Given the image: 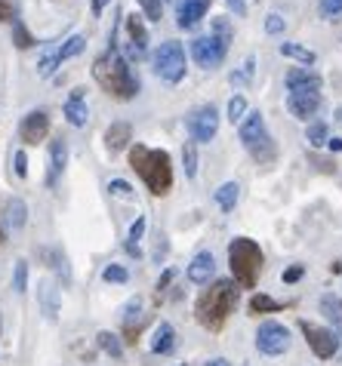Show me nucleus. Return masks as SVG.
<instances>
[{
  "instance_id": "nucleus-1",
  "label": "nucleus",
  "mask_w": 342,
  "mask_h": 366,
  "mask_svg": "<svg viewBox=\"0 0 342 366\" xmlns=\"http://www.w3.org/2000/svg\"><path fill=\"white\" fill-rule=\"evenodd\" d=\"M92 77H96V83L102 86L111 99H117V102H130V99L139 96V77H136V71H133L130 59L120 53L114 38L108 43V49L92 62Z\"/></svg>"
},
{
  "instance_id": "nucleus-2",
  "label": "nucleus",
  "mask_w": 342,
  "mask_h": 366,
  "mask_svg": "<svg viewBox=\"0 0 342 366\" xmlns=\"http://www.w3.org/2000/svg\"><path fill=\"white\" fill-rule=\"evenodd\" d=\"M238 283L234 280H213L210 286L197 296L195 305V317L204 329L210 333H222V326L231 317V311L238 308Z\"/></svg>"
},
{
  "instance_id": "nucleus-3",
  "label": "nucleus",
  "mask_w": 342,
  "mask_h": 366,
  "mask_svg": "<svg viewBox=\"0 0 342 366\" xmlns=\"http://www.w3.org/2000/svg\"><path fill=\"white\" fill-rule=\"evenodd\" d=\"M130 167L139 172V178L148 185L154 197H167L173 191V163L170 154L161 148L148 145H133L130 148Z\"/></svg>"
},
{
  "instance_id": "nucleus-4",
  "label": "nucleus",
  "mask_w": 342,
  "mask_h": 366,
  "mask_svg": "<svg viewBox=\"0 0 342 366\" xmlns=\"http://www.w3.org/2000/svg\"><path fill=\"white\" fill-rule=\"evenodd\" d=\"M262 249L259 243L250 240V237H234L228 243V265H231V274H234V283L244 286V290H253L259 283V274H262Z\"/></svg>"
},
{
  "instance_id": "nucleus-5",
  "label": "nucleus",
  "mask_w": 342,
  "mask_h": 366,
  "mask_svg": "<svg viewBox=\"0 0 342 366\" xmlns=\"http://www.w3.org/2000/svg\"><path fill=\"white\" fill-rule=\"evenodd\" d=\"M241 142H244V148L250 151L256 163H272L277 157V145L268 135L266 120H262L259 111H247V117L241 120Z\"/></svg>"
},
{
  "instance_id": "nucleus-6",
  "label": "nucleus",
  "mask_w": 342,
  "mask_h": 366,
  "mask_svg": "<svg viewBox=\"0 0 342 366\" xmlns=\"http://www.w3.org/2000/svg\"><path fill=\"white\" fill-rule=\"evenodd\" d=\"M152 68H154V74L161 77L163 83H179L182 77H185V47L179 40H163L158 49H154V56H152Z\"/></svg>"
},
{
  "instance_id": "nucleus-7",
  "label": "nucleus",
  "mask_w": 342,
  "mask_h": 366,
  "mask_svg": "<svg viewBox=\"0 0 342 366\" xmlns=\"http://www.w3.org/2000/svg\"><path fill=\"white\" fill-rule=\"evenodd\" d=\"M124 56L136 62L148 56V25L139 13H127L124 19Z\"/></svg>"
},
{
  "instance_id": "nucleus-8",
  "label": "nucleus",
  "mask_w": 342,
  "mask_h": 366,
  "mask_svg": "<svg viewBox=\"0 0 342 366\" xmlns=\"http://www.w3.org/2000/svg\"><path fill=\"white\" fill-rule=\"evenodd\" d=\"M228 47L231 43L216 38V34H204V38L191 40V59L201 65V68H219L228 56Z\"/></svg>"
},
{
  "instance_id": "nucleus-9",
  "label": "nucleus",
  "mask_w": 342,
  "mask_h": 366,
  "mask_svg": "<svg viewBox=\"0 0 342 366\" xmlns=\"http://www.w3.org/2000/svg\"><path fill=\"white\" fill-rule=\"evenodd\" d=\"M185 126H188L191 142H197V145L213 142V139H216V129H219V111L213 105L195 108V111L188 114V120H185Z\"/></svg>"
},
{
  "instance_id": "nucleus-10",
  "label": "nucleus",
  "mask_w": 342,
  "mask_h": 366,
  "mask_svg": "<svg viewBox=\"0 0 342 366\" xmlns=\"http://www.w3.org/2000/svg\"><path fill=\"white\" fill-rule=\"evenodd\" d=\"M299 329H302L309 348L315 351V357H320V360H330V357L339 351V333H333V329H324V326L309 323V320H299Z\"/></svg>"
},
{
  "instance_id": "nucleus-11",
  "label": "nucleus",
  "mask_w": 342,
  "mask_h": 366,
  "mask_svg": "<svg viewBox=\"0 0 342 366\" xmlns=\"http://www.w3.org/2000/svg\"><path fill=\"white\" fill-rule=\"evenodd\" d=\"M256 348L268 357H277L290 348V329L277 320H266L259 329H256Z\"/></svg>"
},
{
  "instance_id": "nucleus-12",
  "label": "nucleus",
  "mask_w": 342,
  "mask_h": 366,
  "mask_svg": "<svg viewBox=\"0 0 342 366\" xmlns=\"http://www.w3.org/2000/svg\"><path fill=\"white\" fill-rule=\"evenodd\" d=\"M47 133H49V111L47 108L28 111L22 117V124H19V135H22L25 145H40V142L47 139Z\"/></svg>"
},
{
  "instance_id": "nucleus-13",
  "label": "nucleus",
  "mask_w": 342,
  "mask_h": 366,
  "mask_svg": "<svg viewBox=\"0 0 342 366\" xmlns=\"http://www.w3.org/2000/svg\"><path fill=\"white\" fill-rule=\"evenodd\" d=\"M213 0H176V25L191 31L204 22V16L210 13Z\"/></svg>"
},
{
  "instance_id": "nucleus-14",
  "label": "nucleus",
  "mask_w": 342,
  "mask_h": 366,
  "mask_svg": "<svg viewBox=\"0 0 342 366\" xmlns=\"http://www.w3.org/2000/svg\"><path fill=\"white\" fill-rule=\"evenodd\" d=\"M68 169V142L65 139H53L49 142V160H47V188H56L59 178Z\"/></svg>"
},
{
  "instance_id": "nucleus-15",
  "label": "nucleus",
  "mask_w": 342,
  "mask_h": 366,
  "mask_svg": "<svg viewBox=\"0 0 342 366\" xmlns=\"http://www.w3.org/2000/svg\"><path fill=\"white\" fill-rule=\"evenodd\" d=\"M38 301H40V311H44V317L49 323L59 320V311H62V290L56 286V280H40L38 286Z\"/></svg>"
},
{
  "instance_id": "nucleus-16",
  "label": "nucleus",
  "mask_w": 342,
  "mask_h": 366,
  "mask_svg": "<svg viewBox=\"0 0 342 366\" xmlns=\"http://www.w3.org/2000/svg\"><path fill=\"white\" fill-rule=\"evenodd\" d=\"M287 108L296 120H311L320 108V92H287Z\"/></svg>"
},
{
  "instance_id": "nucleus-17",
  "label": "nucleus",
  "mask_w": 342,
  "mask_h": 366,
  "mask_svg": "<svg viewBox=\"0 0 342 366\" xmlns=\"http://www.w3.org/2000/svg\"><path fill=\"white\" fill-rule=\"evenodd\" d=\"M284 81H287L290 92H320V83H324L318 71L311 68H290Z\"/></svg>"
},
{
  "instance_id": "nucleus-18",
  "label": "nucleus",
  "mask_w": 342,
  "mask_h": 366,
  "mask_svg": "<svg viewBox=\"0 0 342 366\" xmlns=\"http://www.w3.org/2000/svg\"><path fill=\"white\" fill-rule=\"evenodd\" d=\"M62 114H65V120H68V124L74 126V129L87 126L90 108H87V102H83V86H77V90L65 99V108H62Z\"/></svg>"
},
{
  "instance_id": "nucleus-19",
  "label": "nucleus",
  "mask_w": 342,
  "mask_h": 366,
  "mask_svg": "<svg viewBox=\"0 0 342 366\" xmlns=\"http://www.w3.org/2000/svg\"><path fill=\"white\" fill-rule=\"evenodd\" d=\"M188 280L191 283H210L213 274H216V258H213V253H197L195 258H191V265H188Z\"/></svg>"
},
{
  "instance_id": "nucleus-20",
  "label": "nucleus",
  "mask_w": 342,
  "mask_h": 366,
  "mask_svg": "<svg viewBox=\"0 0 342 366\" xmlns=\"http://www.w3.org/2000/svg\"><path fill=\"white\" fill-rule=\"evenodd\" d=\"M133 139V124L130 120H114L108 126V133H105V148L111 151V154H117V151H124L130 145Z\"/></svg>"
},
{
  "instance_id": "nucleus-21",
  "label": "nucleus",
  "mask_w": 342,
  "mask_h": 366,
  "mask_svg": "<svg viewBox=\"0 0 342 366\" xmlns=\"http://www.w3.org/2000/svg\"><path fill=\"white\" fill-rule=\"evenodd\" d=\"M152 354H170V351L176 348V329H173V323H158V329H154V335H152Z\"/></svg>"
},
{
  "instance_id": "nucleus-22",
  "label": "nucleus",
  "mask_w": 342,
  "mask_h": 366,
  "mask_svg": "<svg viewBox=\"0 0 342 366\" xmlns=\"http://www.w3.org/2000/svg\"><path fill=\"white\" fill-rule=\"evenodd\" d=\"M40 256H44V258H47V262H44V265H47V268H53V271H56V274H59V277H62V283H65V286H68V283H71V271H68V262H65V253H62V249H59V247H53V249H47V247H44V249H40Z\"/></svg>"
},
{
  "instance_id": "nucleus-23",
  "label": "nucleus",
  "mask_w": 342,
  "mask_h": 366,
  "mask_svg": "<svg viewBox=\"0 0 342 366\" xmlns=\"http://www.w3.org/2000/svg\"><path fill=\"white\" fill-rule=\"evenodd\" d=\"M25 222H28V206H25V200L10 197V200H6V225H10L13 231H22Z\"/></svg>"
},
{
  "instance_id": "nucleus-24",
  "label": "nucleus",
  "mask_w": 342,
  "mask_h": 366,
  "mask_svg": "<svg viewBox=\"0 0 342 366\" xmlns=\"http://www.w3.org/2000/svg\"><path fill=\"white\" fill-rule=\"evenodd\" d=\"M238 197H241V185L238 182H222L216 188V203L222 213H231L238 206Z\"/></svg>"
},
{
  "instance_id": "nucleus-25",
  "label": "nucleus",
  "mask_w": 342,
  "mask_h": 366,
  "mask_svg": "<svg viewBox=\"0 0 342 366\" xmlns=\"http://www.w3.org/2000/svg\"><path fill=\"white\" fill-rule=\"evenodd\" d=\"M56 47H59V59L68 62V59H74V56H81L83 49H87V38H83V34H71V38H65L62 43H56Z\"/></svg>"
},
{
  "instance_id": "nucleus-26",
  "label": "nucleus",
  "mask_w": 342,
  "mask_h": 366,
  "mask_svg": "<svg viewBox=\"0 0 342 366\" xmlns=\"http://www.w3.org/2000/svg\"><path fill=\"white\" fill-rule=\"evenodd\" d=\"M281 56H287V59H293L299 65H315L318 62V56L311 53L309 47H299V43H281Z\"/></svg>"
},
{
  "instance_id": "nucleus-27",
  "label": "nucleus",
  "mask_w": 342,
  "mask_h": 366,
  "mask_svg": "<svg viewBox=\"0 0 342 366\" xmlns=\"http://www.w3.org/2000/svg\"><path fill=\"white\" fill-rule=\"evenodd\" d=\"M96 344H99V348H102L108 357H114V360H120V357H124V342H120V335L108 333V329L96 335Z\"/></svg>"
},
{
  "instance_id": "nucleus-28",
  "label": "nucleus",
  "mask_w": 342,
  "mask_h": 366,
  "mask_svg": "<svg viewBox=\"0 0 342 366\" xmlns=\"http://www.w3.org/2000/svg\"><path fill=\"white\" fill-rule=\"evenodd\" d=\"M275 311H281V301H275L266 292H256L250 299V314H275Z\"/></svg>"
},
{
  "instance_id": "nucleus-29",
  "label": "nucleus",
  "mask_w": 342,
  "mask_h": 366,
  "mask_svg": "<svg viewBox=\"0 0 342 366\" xmlns=\"http://www.w3.org/2000/svg\"><path fill=\"white\" fill-rule=\"evenodd\" d=\"M59 65H62V59H59V47H53V49H47L44 59L38 62V74H40V77H53Z\"/></svg>"
},
{
  "instance_id": "nucleus-30",
  "label": "nucleus",
  "mask_w": 342,
  "mask_h": 366,
  "mask_svg": "<svg viewBox=\"0 0 342 366\" xmlns=\"http://www.w3.org/2000/svg\"><path fill=\"white\" fill-rule=\"evenodd\" d=\"M305 139H309V145H311V148L327 145L330 133H327V124H324V120H311V124H309V133H305Z\"/></svg>"
},
{
  "instance_id": "nucleus-31",
  "label": "nucleus",
  "mask_w": 342,
  "mask_h": 366,
  "mask_svg": "<svg viewBox=\"0 0 342 366\" xmlns=\"http://www.w3.org/2000/svg\"><path fill=\"white\" fill-rule=\"evenodd\" d=\"M182 163H185V176L197 178V145L195 142H185L182 145Z\"/></svg>"
},
{
  "instance_id": "nucleus-32",
  "label": "nucleus",
  "mask_w": 342,
  "mask_h": 366,
  "mask_svg": "<svg viewBox=\"0 0 342 366\" xmlns=\"http://www.w3.org/2000/svg\"><path fill=\"white\" fill-rule=\"evenodd\" d=\"M253 71H256V59H253V56H247L244 65H241V68L231 74V86H247V83L253 81Z\"/></svg>"
},
{
  "instance_id": "nucleus-33",
  "label": "nucleus",
  "mask_w": 342,
  "mask_h": 366,
  "mask_svg": "<svg viewBox=\"0 0 342 366\" xmlns=\"http://www.w3.org/2000/svg\"><path fill=\"white\" fill-rule=\"evenodd\" d=\"M13 38H16V47L19 49H31L34 43H38V40L31 38V31H28V28L19 19H13Z\"/></svg>"
},
{
  "instance_id": "nucleus-34",
  "label": "nucleus",
  "mask_w": 342,
  "mask_h": 366,
  "mask_svg": "<svg viewBox=\"0 0 342 366\" xmlns=\"http://www.w3.org/2000/svg\"><path fill=\"white\" fill-rule=\"evenodd\" d=\"M244 117H247V99L231 96V102H228V120H231V124H241Z\"/></svg>"
},
{
  "instance_id": "nucleus-35",
  "label": "nucleus",
  "mask_w": 342,
  "mask_h": 366,
  "mask_svg": "<svg viewBox=\"0 0 342 366\" xmlns=\"http://www.w3.org/2000/svg\"><path fill=\"white\" fill-rule=\"evenodd\" d=\"M139 10L148 22H161L163 16V0H139Z\"/></svg>"
},
{
  "instance_id": "nucleus-36",
  "label": "nucleus",
  "mask_w": 342,
  "mask_h": 366,
  "mask_svg": "<svg viewBox=\"0 0 342 366\" xmlns=\"http://www.w3.org/2000/svg\"><path fill=\"white\" fill-rule=\"evenodd\" d=\"M320 308H324V314L330 317L333 323L342 320V301L336 296H320Z\"/></svg>"
},
{
  "instance_id": "nucleus-37",
  "label": "nucleus",
  "mask_w": 342,
  "mask_h": 366,
  "mask_svg": "<svg viewBox=\"0 0 342 366\" xmlns=\"http://www.w3.org/2000/svg\"><path fill=\"white\" fill-rule=\"evenodd\" d=\"M102 280L105 283H127V280H130V271H127L124 265H108V268L102 271Z\"/></svg>"
},
{
  "instance_id": "nucleus-38",
  "label": "nucleus",
  "mask_w": 342,
  "mask_h": 366,
  "mask_svg": "<svg viewBox=\"0 0 342 366\" xmlns=\"http://www.w3.org/2000/svg\"><path fill=\"white\" fill-rule=\"evenodd\" d=\"M25 283H28V262H25V258H16V271H13V290L25 292Z\"/></svg>"
},
{
  "instance_id": "nucleus-39",
  "label": "nucleus",
  "mask_w": 342,
  "mask_h": 366,
  "mask_svg": "<svg viewBox=\"0 0 342 366\" xmlns=\"http://www.w3.org/2000/svg\"><path fill=\"white\" fill-rule=\"evenodd\" d=\"M320 16L324 19H342V0H320Z\"/></svg>"
},
{
  "instance_id": "nucleus-40",
  "label": "nucleus",
  "mask_w": 342,
  "mask_h": 366,
  "mask_svg": "<svg viewBox=\"0 0 342 366\" xmlns=\"http://www.w3.org/2000/svg\"><path fill=\"white\" fill-rule=\"evenodd\" d=\"M213 34H216V38H222V40H228V43H231V38H234V31H231V22H228L225 16H222V19H213Z\"/></svg>"
},
{
  "instance_id": "nucleus-41",
  "label": "nucleus",
  "mask_w": 342,
  "mask_h": 366,
  "mask_svg": "<svg viewBox=\"0 0 342 366\" xmlns=\"http://www.w3.org/2000/svg\"><path fill=\"white\" fill-rule=\"evenodd\" d=\"M145 225H148L145 215H139V219L130 225V237H127V243H130V247H136V243L142 240V234H145Z\"/></svg>"
},
{
  "instance_id": "nucleus-42",
  "label": "nucleus",
  "mask_w": 342,
  "mask_h": 366,
  "mask_svg": "<svg viewBox=\"0 0 342 366\" xmlns=\"http://www.w3.org/2000/svg\"><path fill=\"white\" fill-rule=\"evenodd\" d=\"M108 191L114 194V197H133V188H130V182H127V178H111Z\"/></svg>"
},
{
  "instance_id": "nucleus-43",
  "label": "nucleus",
  "mask_w": 342,
  "mask_h": 366,
  "mask_svg": "<svg viewBox=\"0 0 342 366\" xmlns=\"http://www.w3.org/2000/svg\"><path fill=\"white\" fill-rule=\"evenodd\" d=\"M139 308H142V299H139V296L127 301V308H124V323H133V320H136V317H139Z\"/></svg>"
},
{
  "instance_id": "nucleus-44",
  "label": "nucleus",
  "mask_w": 342,
  "mask_h": 366,
  "mask_svg": "<svg viewBox=\"0 0 342 366\" xmlns=\"http://www.w3.org/2000/svg\"><path fill=\"white\" fill-rule=\"evenodd\" d=\"M302 274H305L302 265H290V268L281 274V280H284V283H296V280H302Z\"/></svg>"
},
{
  "instance_id": "nucleus-45",
  "label": "nucleus",
  "mask_w": 342,
  "mask_h": 366,
  "mask_svg": "<svg viewBox=\"0 0 342 366\" xmlns=\"http://www.w3.org/2000/svg\"><path fill=\"white\" fill-rule=\"evenodd\" d=\"M266 31L268 34H284V19L272 13V16H266Z\"/></svg>"
},
{
  "instance_id": "nucleus-46",
  "label": "nucleus",
  "mask_w": 342,
  "mask_h": 366,
  "mask_svg": "<svg viewBox=\"0 0 342 366\" xmlns=\"http://www.w3.org/2000/svg\"><path fill=\"white\" fill-rule=\"evenodd\" d=\"M173 280H176V268H167L161 274V280H158V296H163V292H167V286L173 283Z\"/></svg>"
},
{
  "instance_id": "nucleus-47",
  "label": "nucleus",
  "mask_w": 342,
  "mask_h": 366,
  "mask_svg": "<svg viewBox=\"0 0 342 366\" xmlns=\"http://www.w3.org/2000/svg\"><path fill=\"white\" fill-rule=\"evenodd\" d=\"M13 163H16V176L25 178L28 176V157H25V151H16V160H13Z\"/></svg>"
},
{
  "instance_id": "nucleus-48",
  "label": "nucleus",
  "mask_w": 342,
  "mask_h": 366,
  "mask_svg": "<svg viewBox=\"0 0 342 366\" xmlns=\"http://www.w3.org/2000/svg\"><path fill=\"white\" fill-rule=\"evenodd\" d=\"M16 19V10H13L10 0H0V22H13Z\"/></svg>"
},
{
  "instance_id": "nucleus-49",
  "label": "nucleus",
  "mask_w": 342,
  "mask_h": 366,
  "mask_svg": "<svg viewBox=\"0 0 342 366\" xmlns=\"http://www.w3.org/2000/svg\"><path fill=\"white\" fill-rule=\"evenodd\" d=\"M225 3L234 16H247V0H225Z\"/></svg>"
},
{
  "instance_id": "nucleus-50",
  "label": "nucleus",
  "mask_w": 342,
  "mask_h": 366,
  "mask_svg": "<svg viewBox=\"0 0 342 366\" xmlns=\"http://www.w3.org/2000/svg\"><path fill=\"white\" fill-rule=\"evenodd\" d=\"M108 3H111V0H90V13H92V16H102V10Z\"/></svg>"
},
{
  "instance_id": "nucleus-51",
  "label": "nucleus",
  "mask_w": 342,
  "mask_h": 366,
  "mask_svg": "<svg viewBox=\"0 0 342 366\" xmlns=\"http://www.w3.org/2000/svg\"><path fill=\"white\" fill-rule=\"evenodd\" d=\"M327 145H330V151H336V154H339V151H342V139L333 135V139H327Z\"/></svg>"
},
{
  "instance_id": "nucleus-52",
  "label": "nucleus",
  "mask_w": 342,
  "mask_h": 366,
  "mask_svg": "<svg viewBox=\"0 0 342 366\" xmlns=\"http://www.w3.org/2000/svg\"><path fill=\"white\" fill-rule=\"evenodd\" d=\"M206 366H231L225 357H216V360H206Z\"/></svg>"
},
{
  "instance_id": "nucleus-53",
  "label": "nucleus",
  "mask_w": 342,
  "mask_h": 366,
  "mask_svg": "<svg viewBox=\"0 0 342 366\" xmlns=\"http://www.w3.org/2000/svg\"><path fill=\"white\" fill-rule=\"evenodd\" d=\"M0 329H3V317H0Z\"/></svg>"
},
{
  "instance_id": "nucleus-54",
  "label": "nucleus",
  "mask_w": 342,
  "mask_h": 366,
  "mask_svg": "<svg viewBox=\"0 0 342 366\" xmlns=\"http://www.w3.org/2000/svg\"><path fill=\"white\" fill-rule=\"evenodd\" d=\"M0 243H3V234H0Z\"/></svg>"
}]
</instances>
